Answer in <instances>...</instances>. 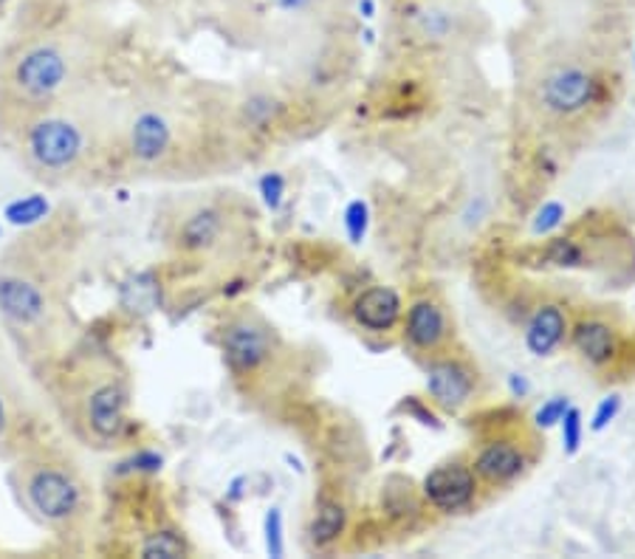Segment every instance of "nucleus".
<instances>
[{"label": "nucleus", "instance_id": "33", "mask_svg": "<svg viewBox=\"0 0 635 559\" xmlns=\"http://www.w3.org/2000/svg\"><path fill=\"white\" fill-rule=\"evenodd\" d=\"M7 435V407H3V401H0V439Z\"/></svg>", "mask_w": 635, "mask_h": 559}, {"label": "nucleus", "instance_id": "29", "mask_svg": "<svg viewBox=\"0 0 635 559\" xmlns=\"http://www.w3.org/2000/svg\"><path fill=\"white\" fill-rule=\"evenodd\" d=\"M266 548L272 557H282V514L280 509H268L266 514Z\"/></svg>", "mask_w": 635, "mask_h": 559}, {"label": "nucleus", "instance_id": "32", "mask_svg": "<svg viewBox=\"0 0 635 559\" xmlns=\"http://www.w3.org/2000/svg\"><path fill=\"white\" fill-rule=\"evenodd\" d=\"M359 12H361V18H368V21H373V18H376V0H359Z\"/></svg>", "mask_w": 635, "mask_h": 559}, {"label": "nucleus", "instance_id": "13", "mask_svg": "<svg viewBox=\"0 0 635 559\" xmlns=\"http://www.w3.org/2000/svg\"><path fill=\"white\" fill-rule=\"evenodd\" d=\"M0 314L18 325L41 323L46 314V296L23 277H0Z\"/></svg>", "mask_w": 635, "mask_h": 559}, {"label": "nucleus", "instance_id": "20", "mask_svg": "<svg viewBox=\"0 0 635 559\" xmlns=\"http://www.w3.org/2000/svg\"><path fill=\"white\" fill-rule=\"evenodd\" d=\"M280 114V102L268 94H254L249 96L246 105H243V119L252 125V128H268L272 121Z\"/></svg>", "mask_w": 635, "mask_h": 559}, {"label": "nucleus", "instance_id": "17", "mask_svg": "<svg viewBox=\"0 0 635 559\" xmlns=\"http://www.w3.org/2000/svg\"><path fill=\"white\" fill-rule=\"evenodd\" d=\"M348 532V509L339 503V500H325V503L316 509L314 520H311V543L316 548H328L334 543H339Z\"/></svg>", "mask_w": 635, "mask_h": 559}, {"label": "nucleus", "instance_id": "26", "mask_svg": "<svg viewBox=\"0 0 635 559\" xmlns=\"http://www.w3.org/2000/svg\"><path fill=\"white\" fill-rule=\"evenodd\" d=\"M619 412H622V396H619V393H610V396H604L602 401L596 405L593 418H590V432L608 430Z\"/></svg>", "mask_w": 635, "mask_h": 559}, {"label": "nucleus", "instance_id": "12", "mask_svg": "<svg viewBox=\"0 0 635 559\" xmlns=\"http://www.w3.org/2000/svg\"><path fill=\"white\" fill-rule=\"evenodd\" d=\"M574 351L585 359L593 368H604L615 359L619 353V334H615L613 325L608 319L599 317H585L576 325H570L568 334Z\"/></svg>", "mask_w": 635, "mask_h": 559}, {"label": "nucleus", "instance_id": "10", "mask_svg": "<svg viewBox=\"0 0 635 559\" xmlns=\"http://www.w3.org/2000/svg\"><path fill=\"white\" fill-rule=\"evenodd\" d=\"M472 469L488 486H508L529 469V455L517 441L495 439L483 444L472 458Z\"/></svg>", "mask_w": 635, "mask_h": 559}, {"label": "nucleus", "instance_id": "14", "mask_svg": "<svg viewBox=\"0 0 635 559\" xmlns=\"http://www.w3.org/2000/svg\"><path fill=\"white\" fill-rule=\"evenodd\" d=\"M127 396L119 384H102L88 398V424L96 439L114 441L125 430Z\"/></svg>", "mask_w": 635, "mask_h": 559}, {"label": "nucleus", "instance_id": "23", "mask_svg": "<svg viewBox=\"0 0 635 559\" xmlns=\"http://www.w3.org/2000/svg\"><path fill=\"white\" fill-rule=\"evenodd\" d=\"M368 226H370L368 201L356 198V201H350L348 207H345V232H348L350 243L365 241V235H368Z\"/></svg>", "mask_w": 635, "mask_h": 559}, {"label": "nucleus", "instance_id": "15", "mask_svg": "<svg viewBox=\"0 0 635 559\" xmlns=\"http://www.w3.org/2000/svg\"><path fill=\"white\" fill-rule=\"evenodd\" d=\"M170 144H173V128H170V121L164 116L155 114V110H145V114L136 116L134 128H130V153H134V159L153 164L168 155Z\"/></svg>", "mask_w": 635, "mask_h": 559}, {"label": "nucleus", "instance_id": "5", "mask_svg": "<svg viewBox=\"0 0 635 559\" xmlns=\"http://www.w3.org/2000/svg\"><path fill=\"white\" fill-rule=\"evenodd\" d=\"M26 498L43 520L60 523L80 509V484L62 469H37L26 484Z\"/></svg>", "mask_w": 635, "mask_h": 559}, {"label": "nucleus", "instance_id": "24", "mask_svg": "<svg viewBox=\"0 0 635 559\" xmlns=\"http://www.w3.org/2000/svg\"><path fill=\"white\" fill-rule=\"evenodd\" d=\"M545 260L551 266H562V269H570V266L582 264V246L570 237H556L554 243L545 252Z\"/></svg>", "mask_w": 635, "mask_h": 559}, {"label": "nucleus", "instance_id": "16", "mask_svg": "<svg viewBox=\"0 0 635 559\" xmlns=\"http://www.w3.org/2000/svg\"><path fill=\"white\" fill-rule=\"evenodd\" d=\"M221 232H223L221 212L212 207H204L184 221V226H181L178 232V241L187 252H207L218 243Z\"/></svg>", "mask_w": 635, "mask_h": 559}, {"label": "nucleus", "instance_id": "9", "mask_svg": "<svg viewBox=\"0 0 635 559\" xmlns=\"http://www.w3.org/2000/svg\"><path fill=\"white\" fill-rule=\"evenodd\" d=\"M570 334V319L565 305L554 303H540L531 311L526 330H522V342H526V351L534 359H551L559 351L565 339Z\"/></svg>", "mask_w": 635, "mask_h": 559}, {"label": "nucleus", "instance_id": "21", "mask_svg": "<svg viewBox=\"0 0 635 559\" xmlns=\"http://www.w3.org/2000/svg\"><path fill=\"white\" fill-rule=\"evenodd\" d=\"M565 218H568V207H565V203L545 201L540 209H536L534 218H531V235L534 237L554 235L562 223H565Z\"/></svg>", "mask_w": 635, "mask_h": 559}, {"label": "nucleus", "instance_id": "25", "mask_svg": "<svg viewBox=\"0 0 635 559\" xmlns=\"http://www.w3.org/2000/svg\"><path fill=\"white\" fill-rule=\"evenodd\" d=\"M568 407H570L568 396H551L549 401H542V405L536 407L534 427L536 430H554V427H559L562 416H565Z\"/></svg>", "mask_w": 635, "mask_h": 559}, {"label": "nucleus", "instance_id": "18", "mask_svg": "<svg viewBox=\"0 0 635 559\" xmlns=\"http://www.w3.org/2000/svg\"><path fill=\"white\" fill-rule=\"evenodd\" d=\"M187 543H184V537H181L178 532H170V528H164V532H155L150 534L145 543H141V557L148 559H178V557H187Z\"/></svg>", "mask_w": 635, "mask_h": 559}, {"label": "nucleus", "instance_id": "3", "mask_svg": "<svg viewBox=\"0 0 635 559\" xmlns=\"http://www.w3.org/2000/svg\"><path fill=\"white\" fill-rule=\"evenodd\" d=\"M481 478L466 461H447L427 471L422 494L438 514H461L475 503Z\"/></svg>", "mask_w": 635, "mask_h": 559}, {"label": "nucleus", "instance_id": "30", "mask_svg": "<svg viewBox=\"0 0 635 559\" xmlns=\"http://www.w3.org/2000/svg\"><path fill=\"white\" fill-rule=\"evenodd\" d=\"M268 3H272L277 12L302 14V12H311V9H314L320 0H268Z\"/></svg>", "mask_w": 635, "mask_h": 559}, {"label": "nucleus", "instance_id": "27", "mask_svg": "<svg viewBox=\"0 0 635 559\" xmlns=\"http://www.w3.org/2000/svg\"><path fill=\"white\" fill-rule=\"evenodd\" d=\"M46 212H48V203L43 201L41 196H28L26 201H14L12 207H9V218H12L14 223L41 221Z\"/></svg>", "mask_w": 635, "mask_h": 559}, {"label": "nucleus", "instance_id": "1", "mask_svg": "<svg viewBox=\"0 0 635 559\" xmlns=\"http://www.w3.org/2000/svg\"><path fill=\"white\" fill-rule=\"evenodd\" d=\"M599 100V80L593 71L582 66H556L542 77L536 89L540 108L551 116H576L588 110Z\"/></svg>", "mask_w": 635, "mask_h": 559}, {"label": "nucleus", "instance_id": "7", "mask_svg": "<svg viewBox=\"0 0 635 559\" xmlns=\"http://www.w3.org/2000/svg\"><path fill=\"white\" fill-rule=\"evenodd\" d=\"M223 359L232 368V373L238 376H249L257 368L272 359V351H275V345H272V337H268V328L261 323H254V319L243 317L234 319L227 330H223Z\"/></svg>", "mask_w": 635, "mask_h": 559}, {"label": "nucleus", "instance_id": "8", "mask_svg": "<svg viewBox=\"0 0 635 559\" xmlns=\"http://www.w3.org/2000/svg\"><path fill=\"white\" fill-rule=\"evenodd\" d=\"M404 342L418 353H438L452 337L447 308L435 296H418L404 311Z\"/></svg>", "mask_w": 635, "mask_h": 559}, {"label": "nucleus", "instance_id": "31", "mask_svg": "<svg viewBox=\"0 0 635 559\" xmlns=\"http://www.w3.org/2000/svg\"><path fill=\"white\" fill-rule=\"evenodd\" d=\"M508 391L515 398H526L531 393V382L522 373H508Z\"/></svg>", "mask_w": 635, "mask_h": 559}, {"label": "nucleus", "instance_id": "2", "mask_svg": "<svg viewBox=\"0 0 635 559\" xmlns=\"http://www.w3.org/2000/svg\"><path fill=\"white\" fill-rule=\"evenodd\" d=\"M26 144L28 155L41 167L68 170L80 162L82 150H85V136L74 121L62 119V116H46L28 128Z\"/></svg>", "mask_w": 635, "mask_h": 559}, {"label": "nucleus", "instance_id": "34", "mask_svg": "<svg viewBox=\"0 0 635 559\" xmlns=\"http://www.w3.org/2000/svg\"><path fill=\"white\" fill-rule=\"evenodd\" d=\"M7 3H9V0H0V9H3V7H7Z\"/></svg>", "mask_w": 635, "mask_h": 559}, {"label": "nucleus", "instance_id": "4", "mask_svg": "<svg viewBox=\"0 0 635 559\" xmlns=\"http://www.w3.org/2000/svg\"><path fill=\"white\" fill-rule=\"evenodd\" d=\"M424 391L435 407L443 412H461L472 405L477 393V376L463 359L435 357L424 371Z\"/></svg>", "mask_w": 635, "mask_h": 559}, {"label": "nucleus", "instance_id": "22", "mask_svg": "<svg viewBox=\"0 0 635 559\" xmlns=\"http://www.w3.org/2000/svg\"><path fill=\"white\" fill-rule=\"evenodd\" d=\"M415 23L427 40H447L452 34V14L443 9H424L422 14H415Z\"/></svg>", "mask_w": 635, "mask_h": 559}, {"label": "nucleus", "instance_id": "19", "mask_svg": "<svg viewBox=\"0 0 635 559\" xmlns=\"http://www.w3.org/2000/svg\"><path fill=\"white\" fill-rule=\"evenodd\" d=\"M559 430H562V452H565L568 458H574L576 452L582 450V439H585V416H582V410L570 405L568 410H565V416H562Z\"/></svg>", "mask_w": 635, "mask_h": 559}, {"label": "nucleus", "instance_id": "11", "mask_svg": "<svg viewBox=\"0 0 635 559\" xmlns=\"http://www.w3.org/2000/svg\"><path fill=\"white\" fill-rule=\"evenodd\" d=\"M356 325L370 334H390L404 317L402 294L390 286H370L350 305Z\"/></svg>", "mask_w": 635, "mask_h": 559}, {"label": "nucleus", "instance_id": "6", "mask_svg": "<svg viewBox=\"0 0 635 559\" xmlns=\"http://www.w3.org/2000/svg\"><path fill=\"white\" fill-rule=\"evenodd\" d=\"M68 77V62L60 48L54 46H34L28 48L21 60L14 62V85L23 94L43 100L62 89Z\"/></svg>", "mask_w": 635, "mask_h": 559}, {"label": "nucleus", "instance_id": "28", "mask_svg": "<svg viewBox=\"0 0 635 559\" xmlns=\"http://www.w3.org/2000/svg\"><path fill=\"white\" fill-rule=\"evenodd\" d=\"M261 196L268 209H280L282 198H286V178L280 173H266L261 178Z\"/></svg>", "mask_w": 635, "mask_h": 559}]
</instances>
